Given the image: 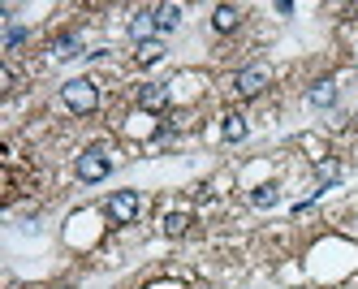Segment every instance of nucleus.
Here are the masks:
<instances>
[{
    "mask_svg": "<svg viewBox=\"0 0 358 289\" xmlns=\"http://www.w3.org/2000/svg\"><path fill=\"white\" fill-rule=\"evenodd\" d=\"M238 26H242V9L238 5H216L212 9V31L216 35H234Z\"/></svg>",
    "mask_w": 358,
    "mask_h": 289,
    "instance_id": "nucleus-7",
    "label": "nucleus"
},
{
    "mask_svg": "<svg viewBox=\"0 0 358 289\" xmlns=\"http://www.w3.org/2000/svg\"><path fill=\"white\" fill-rule=\"evenodd\" d=\"M104 212H108L113 225H130V220H138V212H143V195H138V190H113L108 203H104Z\"/></svg>",
    "mask_w": 358,
    "mask_h": 289,
    "instance_id": "nucleus-4",
    "label": "nucleus"
},
{
    "mask_svg": "<svg viewBox=\"0 0 358 289\" xmlns=\"http://www.w3.org/2000/svg\"><path fill=\"white\" fill-rule=\"evenodd\" d=\"M61 99H65V108H69V113L87 117V113L99 108V87L91 83V78H69V83L61 87Z\"/></svg>",
    "mask_w": 358,
    "mask_h": 289,
    "instance_id": "nucleus-1",
    "label": "nucleus"
},
{
    "mask_svg": "<svg viewBox=\"0 0 358 289\" xmlns=\"http://www.w3.org/2000/svg\"><path fill=\"white\" fill-rule=\"evenodd\" d=\"M306 104H311V108H332V104H337V78H320V83L306 91Z\"/></svg>",
    "mask_w": 358,
    "mask_h": 289,
    "instance_id": "nucleus-9",
    "label": "nucleus"
},
{
    "mask_svg": "<svg viewBox=\"0 0 358 289\" xmlns=\"http://www.w3.org/2000/svg\"><path fill=\"white\" fill-rule=\"evenodd\" d=\"M22 43H27V26H9V31H5V52H13Z\"/></svg>",
    "mask_w": 358,
    "mask_h": 289,
    "instance_id": "nucleus-16",
    "label": "nucleus"
},
{
    "mask_svg": "<svg viewBox=\"0 0 358 289\" xmlns=\"http://www.w3.org/2000/svg\"><path fill=\"white\" fill-rule=\"evenodd\" d=\"M341 177H345V164L337 160V155H324V160H315V181H320V190L337 186Z\"/></svg>",
    "mask_w": 358,
    "mask_h": 289,
    "instance_id": "nucleus-8",
    "label": "nucleus"
},
{
    "mask_svg": "<svg viewBox=\"0 0 358 289\" xmlns=\"http://www.w3.org/2000/svg\"><path fill=\"white\" fill-rule=\"evenodd\" d=\"M169 99H173V91H169L164 83H147V87H138V108H143V113H160V108H169Z\"/></svg>",
    "mask_w": 358,
    "mask_h": 289,
    "instance_id": "nucleus-5",
    "label": "nucleus"
},
{
    "mask_svg": "<svg viewBox=\"0 0 358 289\" xmlns=\"http://www.w3.org/2000/svg\"><path fill=\"white\" fill-rule=\"evenodd\" d=\"M156 9H138L134 17H130V39L134 43H147V39H156Z\"/></svg>",
    "mask_w": 358,
    "mask_h": 289,
    "instance_id": "nucleus-6",
    "label": "nucleus"
},
{
    "mask_svg": "<svg viewBox=\"0 0 358 289\" xmlns=\"http://www.w3.org/2000/svg\"><path fill=\"white\" fill-rule=\"evenodd\" d=\"M186 229H190V216L186 212H169L164 216V238H182Z\"/></svg>",
    "mask_w": 358,
    "mask_h": 289,
    "instance_id": "nucleus-15",
    "label": "nucleus"
},
{
    "mask_svg": "<svg viewBox=\"0 0 358 289\" xmlns=\"http://www.w3.org/2000/svg\"><path fill=\"white\" fill-rule=\"evenodd\" d=\"M61 289H69V285H61Z\"/></svg>",
    "mask_w": 358,
    "mask_h": 289,
    "instance_id": "nucleus-18",
    "label": "nucleus"
},
{
    "mask_svg": "<svg viewBox=\"0 0 358 289\" xmlns=\"http://www.w3.org/2000/svg\"><path fill=\"white\" fill-rule=\"evenodd\" d=\"M246 134H250L246 117H242V113H229V117H224V125H220V139H224V143H242Z\"/></svg>",
    "mask_w": 358,
    "mask_h": 289,
    "instance_id": "nucleus-10",
    "label": "nucleus"
},
{
    "mask_svg": "<svg viewBox=\"0 0 358 289\" xmlns=\"http://www.w3.org/2000/svg\"><path fill=\"white\" fill-rule=\"evenodd\" d=\"M268 87H272V65H264V61H255V65L238 69V78H234V91H238L242 99H250V95H264Z\"/></svg>",
    "mask_w": 358,
    "mask_h": 289,
    "instance_id": "nucleus-3",
    "label": "nucleus"
},
{
    "mask_svg": "<svg viewBox=\"0 0 358 289\" xmlns=\"http://www.w3.org/2000/svg\"><path fill=\"white\" fill-rule=\"evenodd\" d=\"M156 26H160V35L177 31L182 26V5H156Z\"/></svg>",
    "mask_w": 358,
    "mask_h": 289,
    "instance_id": "nucleus-11",
    "label": "nucleus"
},
{
    "mask_svg": "<svg viewBox=\"0 0 358 289\" xmlns=\"http://www.w3.org/2000/svg\"><path fill=\"white\" fill-rule=\"evenodd\" d=\"M73 169H78V181H87V186H91V181H104L113 173V151L95 143V147H87L78 155V164H73Z\"/></svg>",
    "mask_w": 358,
    "mask_h": 289,
    "instance_id": "nucleus-2",
    "label": "nucleus"
},
{
    "mask_svg": "<svg viewBox=\"0 0 358 289\" xmlns=\"http://www.w3.org/2000/svg\"><path fill=\"white\" fill-rule=\"evenodd\" d=\"M0 91H13V69L0 65Z\"/></svg>",
    "mask_w": 358,
    "mask_h": 289,
    "instance_id": "nucleus-17",
    "label": "nucleus"
},
{
    "mask_svg": "<svg viewBox=\"0 0 358 289\" xmlns=\"http://www.w3.org/2000/svg\"><path fill=\"white\" fill-rule=\"evenodd\" d=\"M164 39H147V43H138V52H134V57H138V65H156V61H164Z\"/></svg>",
    "mask_w": 358,
    "mask_h": 289,
    "instance_id": "nucleus-12",
    "label": "nucleus"
},
{
    "mask_svg": "<svg viewBox=\"0 0 358 289\" xmlns=\"http://www.w3.org/2000/svg\"><path fill=\"white\" fill-rule=\"evenodd\" d=\"M52 52H57L61 61H69V57H83V39H78V35H61V39L52 43Z\"/></svg>",
    "mask_w": 358,
    "mask_h": 289,
    "instance_id": "nucleus-14",
    "label": "nucleus"
},
{
    "mask_svg": "<svg viewBox=\"0 0 358 289\" xmlns=\"http://www.w3.org/2000/svg\"><path fill=\"white\" fill-rule=\"evenodd\" d=\"M280 203V190L272 186V181H264V186L250 190V207H276Z\"/></svg>",
    "mask_w": 358,
    "mask_h": 289,
    "instance_id": "nucleus-13",
    "label": "nucleus"
}]
</instances>
